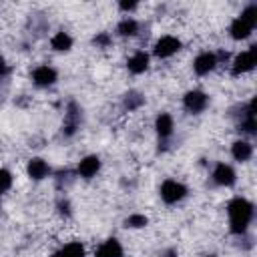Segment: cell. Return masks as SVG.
<instances>
[{
  "label": "cell",
  "mask_w": 257,
  "mask_h": 257,
  "mask_svg": "<svg viewBox=\"0 0 257 257\" xmlns=\"http://www.w3.org/2000/svg\"><path fill=\"white\" fill-rule=\"evenodd\" d=\"M227 215H229V231L235 237H241L249 231V225L255 215V207L245 197H233L227 203Z\"/></svg>",
  "instance_id": "6da1fadb"
},
{
  "label": "cell",
  "mask_w": 257,
  "mask_h": 257,
  "mask_svg": "<svg viewBox=\"0 0 257 257\" xmlns=\"http://www.w3.org/2000/svg\"><path fill=\"white\" fill-rule=\"evenodd\" d=\"M235 120H237V131L245 133V135H255L257 133V122H255V98L235 104L229 112Z\"/></svg>",
  "instance_id": "7a4b0ae2"
},
{
  "label": "cell",
  "mask_w": 257,
  "mask_h": 257,
  "mask_svg": "<svg viewBox=\"0 0 257 257\" xmlns=\"http://www.w3.org/2000/svg\"><path fill=\"white\" fill-rule=\"evenodd\" d=\"M257 64V46H249L247 50L239 52L233 60H231V74L233 76H241V74H247L255 68Z\"/></svg>",
  "instance_id": "3957f363"
},
{
  "label": "cell",
  "mask_w": 257,
  "mask_h": 257,
  "mask_svg": "<svg viewBox=\"0 0 257 257\" xmlns=\"http://www.w3.org/2000/svg\"><path fill=\"white\" fill-rule=\"evenodd\" d=\"M80 120H82V108H80V104H78L76 100H70V102L66 104L64 120H62V128H60L62 135H64L66 139L74 137L76 131L80 128Z\"/></svg>",
  "instance_id": "277c9868"
},
{
  "label": "cell",
  "mask_w": 257,
  "mask_h": 257,
  "mask_svg": "<svg viewBox=\"0 0 257 257\" xmlns=\"http://www.w3.org/2000/svg\"><path fill=\"white\" fill-rule=\"evenodd\" d=\"M187 193H189L187 187H185L183 183L175 181V179L163 181V183H161V189H159V195H161V199H163L167 205H175V203L183 201V199L187 197Z\"/></svg>",
  "instance_id": "5b68a950"
},
{
  "label": "cell",
  "mask_w": 257,
  "mask_h": 257,
  "mask_svg": "<svg viewBox=\"0 0 257 257\" xmlns=\"http://www.w3.org/2000/svg\"><path fill=\"white\" fill-rule=\"evenodd\" d=\"M181 50V40L177 36H171V34H165L161 36L157 42H155V48H153V54L157 58H171L173 54H177Z\"/></svg>",
  "instance_id": "8992f818"
},
{
  "label": "cell",
  "mask_w": 257,
  "mask_h": 257,
  "mask_svg": "<svg viewBox=\"0 0 257 257\" xmlns=\"http://www.w3.org/2000/svg\"><path fill=\"white\" fill-rule=\"evenodd\" d=\"M183 106L191 114H201L209 106V96L203 90H189L183 96Z\"/></svg>",
  "instance_id": "52a82bcc"
},
{
  "label": "cell",
  "mask_w": 257,
  "mask_h": 257,
  "mask_svg": "<svg viewBox=\"0 0 257 257\" xmlns=\"http://www.w3.org/2000/svg\"><path fill=\"white\" fill-rule=\"evenodd\" d=\"M211 179H213V183L219 185V187H233V185L237 183V173H235V169H233L231 165H227V163H217L215 169H213V173H211Z\"/></svg>",
  "instance_id": "ba28073f"
},
{
  "label": "cell",
  "mask_w": 257,
  "mask_h": 257,
  "mask_svg": "<svg viewBox=\"0 0 257 257\" xmlns=\"http://www.w3.org/2000/svg\"><path fill=\"white\" fill-rule=\"evenodd\" d=\"M56 80H58V72L52 66H48V64H40V66H36L32 70V82L36 86H40V88H48Z\"/></svg>",
  "instance_id": "9c48e42d"
},
{
  "label": "cell",
  "mask_w": 257,
  "mask_h": 257,
  "mask_svg": "<svg viewBox=\"0 0 257 257\" xmlns=\"http://www.w3.org/2000/svg\"><path fill=\"white\" fill-rule=\"evenodd\" d=\"M217 64H219V62H217L215 52L205 50V52H201V54L195 56V60H193V70H195V74L205 76V74L213 72V70L217 68Z\"/></svg>",
  "instance_id": "30bf717a"
},
{
  "label": "cell",
  "mask_w": 257,
  "mask_h": 257,
  "mask_svg": "<svg viewBox=\"0 0 257 257\" xmlns=\"http://www.w3.org/2000/svg\"><path fill=\"white\" fill-rule=\"evenodd\" d=\"M155 131H157L161 143L169 141L175 133V118L169 112H159L157 118H155Z\"/></svg>",
  "instance_id": "8fae6325"
},
{
  "label": "cell",
  "mask_w": 257,
  "mask_h": 257,
  "mask_svg": "<svg viewBox=\"0 0 257 257\" xmlns=\"http://www.w3.org/2000/svg\"><path fill=\"white\" fill-rule=\"evenodd\" d=\"M98 171H100V159L96 155H86L76 165V175L82 179H92Z\"/></svg>",
  "instance_id": "7c38bea8"
},
{
  "label": "cell",
  "mask_w": 257,
  "mask_h": 257,
  "mask_svg": "<svg viewBox=\"0 0 257 257\" xmlns=\"http://www.w3.org/2000/svg\"><path fill=\"white\" fill-rule=\"evenodd\" d=\"M26 173H28L30 179H34V181H42V179L50 177L52 171H50V165H48L44 159L34 157V159L28 161V165H26Z\"/></svg>",
  "instance_id": "4fadbf2b"
},
{
  "label": "cell",
  "mask_w": 257,
  "mask_h": 257,
  "mask_svg": "<svg viewBox=\"0 0 257 257\" xmlns=\"http://www.w3.org/2000/svg\"><path fill=\"white\" fill-rule=\"evenodd\" d=\"M253 28H255V24H251V22H247L245 18L237 16V18H233V22H231V26H229V36H231L233 40H245V38L251 36Z\"/></svg>",
  "instance_id": "5bb4252c"
},
{
  "label": "cell",
  "mask_w": 257,
  "mask_h": 257,
  "mask_svg": "<svg viewBox=\"0 0 257 257\" xmlns=\"http://www.w3.org/2000/svg\"><path fill=\"white\" fill-rule=\"evenodd\" d=\"M149 64H151V58H149V54L145 50L133 52L128 56V60H126V68H128L131 74H143L149 68Z\"/></svg>",
  "instance_id": "9a60e30c"
},
{
  "label": "cell",
  "mask_w": 257,
  "mask_h": 257,
  "mask_svg": "<svg viewBox=\"0 0 257 257\" xmlns=\"http://www.w3.org/2000/svg\"><path fill=\"white\" fill-rule=\"evenodd\" d=\"M231 157L239 163H247L251 157H253V145L245 139H237L233 145H231Z\"/></svg>",
  "instance_id": "2e32d148"
},
{
  "label": "cell",
  "mask_w": 257,
  "mask_h": 257,
  "mask_svg": "<svg viewBox=\"0 0 257 257\" xmlns=\"http://www.w3.org/2000/svg\"><path fill=\"white\" fill-rule=\"evenodd\" d=\"M122 253L124 251H122L120 241L110 237V239H106L104 243L98 245V249L94 251V257H122Z\"/></svg>",
  "instance_id": "e0dca14e"
},
{
  "label": "cell",
  "mask_w": 257,
  "mask_h": 257,
  "mask_svg": "<svg viewBox=\"0 0 257 257\" xmlns=\"http://www.w3.org/2000/svg\"><path fill=\"white\" fill-rule=\"evenodd\" d=\"M139 30H141V24H139V20H135L133 16H126V18H122V20L116 24V32H118V36H122V38H133V36L139 34Z\"/></svg>",
  "instance_id": "ac0fdd59"
},
{
  "label": "cell",
  "mask_w": 257,
  "mask_h": 257,
  "mask_svg": "<svg viewBox=\"0 0 257 257\" xmlns=\"http://www.w3.org/2000/svg\"><path fill=\"white\" fill-rule=\"evenodd\" d=\"M50 46H52V50H56V52H68V50L72 48V36H70L68 32H64V30H58V32L50 38Z\"/></svg>",
  "instance_id": "d6986e66"
},
{
  "label": "cell",
  "mask_w": 257,
  "mask_h": 257,
  "mask_svg": "<svg viewBox=\"0 0 257 257\" xmlns=\"http://www.w3.org/2000/svg\"><path fill=\"white\" fill-rule=\"evenodd\" d=\"M50 257H84V245L80 241H72L62 245L58 251H54Z\"/></svg>",
  "instance_id": "ffe728a7"
},
{
  "label": "cell",
  "mask_w": 257,
  "mask_h": 257,
  "mask_svg": "<svg viewBox=\"0 0 257 257\" xmlns=\"http://www.w3.org/2000/svg\"><path fill=\"white\" fill-rule=\"evenodd\" d=\"M143 104H145V96H143V92H139V90H128V92L122 96V108L128 110V112L139 110Z\"/></svg>",
  "instance_id": "44dd1931"
},
{
  "label": "cell",
  "mask_w": 257,
  "mask_h": 257,
  "mask_svg": "<svg viewBox=\"0 0 257 257\" xmlns=\"http://www.w3.org/2000/svg\"><path fill=\"white\" fill-rule=\"evenodd\" d=\"M147 225H149V217L143 213H131L124 219V227H128V229H143Z\"/></svg>",
  "instance_id": "7402d4cb"
},
{
  "label": "cell",
  "mask_w": 257,
  "mask_h": 257,
  "mask_svg": "<svg viewBox=\"0 0 257 257\" xmlns=\"http://www.w3.org/2000/svg\"><path fill=\"white\" fill-rule=\"evenodd\" d=\"M74 177H76V173H72L70 169H60V171L56 173V177H54V179H56V187H58V189H62V187L66 189V187L74 181Z\"/></svg>",
  "instance_id": "603a6c76"
},
{
  "label": "cell",
  "mask_w": 257,
  "mask_h": 257,
  "mask_svg": "<svg viewBox=\"0 0 257 257\" xmlns=\"http://www.w3.org/2000/svg\"><path fill=\"white\" fill-rule=\"evenodd\" d=\"M92 44H94L96 48H108V46L112 44V36H110L108 32H96L94 38H92Z\"/></svg>",
  "instance_id": "cb8c5ba5"
},
{
  "label": "cell",
  "mask_w": 257,
  "mask_h": 257,
  "mask_svg": "<svg viewBox=\"0 0 257 257\" xmlns=\"http://www.w3.org/2000/svg\"><path fill=\"white\" fill-rule=\"evenodd\" d=\"M12 183H14L12 173H10L8 169H0V195L6 193V191L12 187Z\"/></svg>",
  "instance_id": "d4e9b609"
},
{
  "label": "cell",
  "mask_w": 257,
  "mask_h": 257,
  "mask_svg": "<svg viewBox=\"0 0 257 257\" xmlns=\"http://www.w3.org/2000/svg\"><path fill=\"white\" fill-rule=\"evenodd\" d=\"M56 209H58V215H62V217H70L72 215V205H70V201L66 199V197H60L58 201H56Z\"/></svg>",
  "instance_id": "484cf974"
},
{
  "label": "cell",
  "mask_w": 257,
  "mask_h": 257,
  "mask_svg": "<svg viewBox=\"0 0 257 257\" xmlns=\"http://www.w3.org/2000/svg\"><path fill=\"white\" fill-rule=\"evenodd\" d=\"M10 74V66H8V62H6V58L0 54V80H4L6 76Z\"/></svg>",
  "instance_id": "4316f807"
},
{
  "label": "cell",
  "mask_w": 257,
  "mask_h": 257,
  "mask_svg": "<svg viewBox=\"0 0 257 257\" xmlns=\"http://www.w3.org/2000/svg\"><path fill=\"white\" fill-rule=\"evenodd\" d=\"M137 2H118V8L122 10V12H131V10H137Z\"/></svg>",
  "instance_id": "83f0119b"
},
{
  "label": "cell",
  "mask_w": 257,
  "mask_h": 257,
  "mask_svg": "<svg viewBox=\"0 0 257 257\" xmlns=\"http://www.w3.org/2000/svg\"><path fill=\"white\" fill-rule=\"evenodd\" d=\"M6 92H8V80L4 78V80H0V104L4 102V98H6Z\"/></svg>",
  "instance_id": "f1b7e54d"
},
{
  "label": "cell",
  "mask_w": 257,
  "mask_h": 257,
  "mask_svg": "<svg viewBox=\"0 0 257 257\" xmlns=\"http://www.w3.org/2000/svg\"><path fill=\"white\" fill-rule=\"evenodd\" d=\"M161 257H179V253H177L175 247H169V249H165V251L161 253Z\"/></svg>",
  "instance_id": "f546056e"
},
{
  "label": "cell",
  "mask_w": 257,
  "mask_h": 257,
  "mask_svg": "<svg viewBox=\"0 0 257 257\" xmlns=\"http://www.w3.org/2000/svg\"><path fill=\"white\" fill-rule=\"evenodd\" d=\"M205 257H217V255H205Z\"/></svg>",
  "instance_id": "4dcf8cb0"
},
{
  "label": "cell",
  "mask_w": 257,
  "mask_h": 257,
  "mask_svg": "<svg viewBox=\"0 0 257 257\" xmlns=\"http://www.w3.org/2000/svg\"><path fill=\"white\" fill-rule=\"evenodd\" d=\"M0 205H2V199H0Z\"/></svg>",
  "instance_id": "1f68e13d"
}]
</instances>
